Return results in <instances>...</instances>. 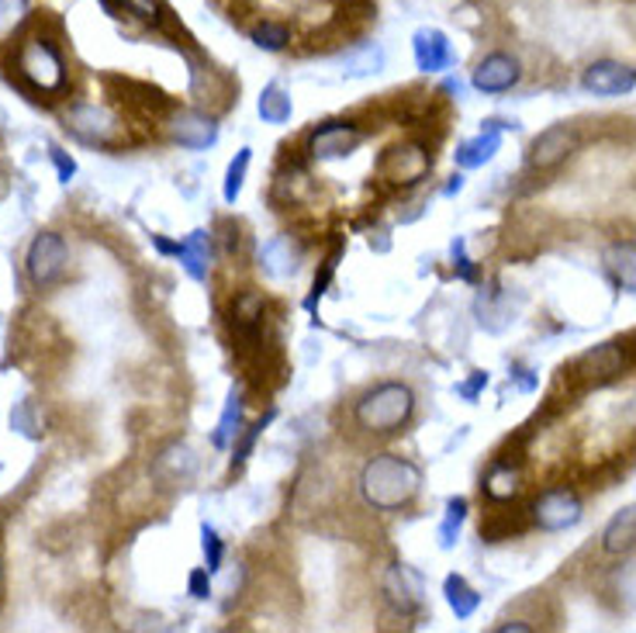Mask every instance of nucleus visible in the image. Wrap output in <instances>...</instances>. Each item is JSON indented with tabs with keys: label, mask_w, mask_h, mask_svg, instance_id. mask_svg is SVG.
I'll return each instance as SVG.
<instances>
[{
	"label": "nucleus",
	"mask_w": 636,
	"mask_h": 633,
	"mask_svg": "<svg viewBox=\"0 0 636 633\" xmlns=\"http://www.w3.org/2000/svg\"><path fill=\"white\" fill-rule=\"evenodd\" d=\"M423 488V471L408 457L378 453L360 471V495L378 513H402L408 509Z\"/></svg>",
	"instance_id": "f257e3e1"
},
{
	"label": "nucleus",
	"mask_w": 636,
	"mask_h": 633,
	"mask_svg": "<svg viewBox=\"0 0 636 633\" xmlns=\"http://www.w3.org/2000/svg\"><path fill=\"white\" fill-rule=\"evenodd\" d=\"M412 416H415V391L402 381H384L367 388L354 405V423L374 436H391L405 429Z\"/></svg>",
	"instance_id": "f03ea898"
},
{
	"label": "nucleus",
	"mask_w": 636,
	"mask_h": 633,
	"mask_svg": "<svg viewBox=\"0 0 636 633\" xmlns=\"http://www.w3.org/2000/svg\"><path fill=\"white\" fill-rule=\"evenodd\" d=\"M14 67H18V77L25 80L32 91L56 94L66 87V62L53 42L42 38V35H32V38L21 42Z\"/></svg>",
	"instance_id": "7ed1b4c3"
},
{
	"label": "nucleus",
	"mask_w": 636,
	"mask_h": 633,
	"mask_svg": "<svg viewBox=\"0 0 636 633\" xmlns=\"http://www.w3.org/2000/svg\"><path fill=\"white\" fill-rule=\"evenodd\" d=\"M66 128L86 146L115 149L128 142V125L104 104H73L66 112Z\"/></svg>",
	"instance_id": "20e7f679"
},
{
	"label": "nucleus",
	"mask_w": 636,
	"mask_h": 633,
	"mask_svg": "<svg viewBox=\"0 0 636 633\" xmlns=\"http://www.w3.org/2000/svg\"><path fill=\"white\" fill-rule=\"evenodd\" d=\"M429 170H432L429 149L419 142H402V146L384 149V157L378 160V181H384L388 187H412V184H419Z\"/></svg>",
	"instance_id": "39448f33"
},
{
	"label": "nucleus",
	"mask_w": 636,
	"mask_h": 633,
	"mask_svg": "<svg viewBox=\"0 0 636 633\" xmlns=\"http://www.w3.org/2000/svg\"><path fill=\"white\" fill-rule=\"evenodd\" d=\"M70 264V246L59 232H38L25 253V271L35 288H53Z\"/></svg>",
	"instance_id": "423d86ee"
},
{
	"label": "nucleus",
	"mask_w": 636,
	"mask_h": 633,
	"mask_svg": "<svg viewBox=\"0 0 636 633\" xmlns=\"http://www.w3.org/2000/svg\"><path fill=\"white\" fill-rule=\"evenodd\" d=\"M629 357H626V343L612 339V343H602L595 350H588L575 360L571 367V378L585 388H602L609 381H616L623 370H626Z\"/></svg>",
	"instance_id": "0eeeda50"
},
{
	"label": "nucleus",
	"mask_w": 636,
	"mask_h": 633,
	"mask_svg": "<svg viewBox=\"0 0 636 633\" xmlns=\"http://www.w3.org/2000/svg\"><path fill=\"white\" fill-rule=\"evenodd\" d=\"M530 513H533V522L540 530L560 533V530H571L581 519V498L571 488H551L533 502Z\"/></svg>",
	"instance_id": "6e6552de"
},
{
	"label": "nucleus",
	"mask_w": 636,
	"mask_h": 633,
	"mask_svg": "<svg viewBox=\"0 0 636 633\" xmlns=\"http://www.w3.org/2000/svg\"><path fill=\"white\" fill-rule=\"evenodd\" d=\"M360 142H363L360 125H354V122H325L309 136L304 149H309L312 160H343V157H349V152H357Z\"/></svg>",
	"instance_id": "1a4fd4ad"
},
{
	"label": "nucleus",
	"mask_w": 636,
	"mask_h": 633,
	"mask_svg": "<svg viewBox=\"0 0 636 633\" xmlns=\"http://www.w3.org/2000/svg\"><path fill=\"white\" fill-rule=\"evenodd\" d=\"M519 77H522V67H519L516 56L492 53L474 67L471 83H474V91H481V94H506L519 83Z\"/></svg>",
	"instance_id": "9d476101"
},
{
	"label": "nucleus",
	"mask_w": 636,
	"mask_h": 633,
	"mask_svg": "<svg viewBox=\"0 0 636 633\" xmlns=\"http://www.w3.org/2000/svg\"><path fill=\"white\" fill-rule=\"evenodd\" d=\"M581 83H585L588 94L620 97V94H629L636 87V70L626 67V62H620V59H599L585 70Z\"/></svg>",
	"instance_id": "9b49d317"
},
{
	"label": "nucleus",
	"mask_w": 636,
	"mask_h": 633,
	"mask_svg": "<svg viewBox=\"0 0 636 633\" xmlns=\"http://www.w3.org/2000/svg\"><path fill=\"white\" fill-rule=\"evenodd\" d=\"M412 56L423 73H447L456 67V53L450 46L447 32L440 28H419L412 35Z\"/></svg>",
	"instance_id": "f8f14e48"
},
{
	"label": "nucleus",
	"mask_w": 636,
	"mask_h": 633,
	"mask_svg": "<svg viewBox=\"0 0 636 633\" xmlns=\"http://www.w3.org/2000/svg\"><path fill=\"white\" fill-rule=\"evenodd\" d=\"M578 149V133L571 125H551L546 133H540L530 146V166L536 170H554L560 166L571 152Z\"/></svg>",
	"instance_id": "ddd939ff"
},
{
	"label": "nucleus",
	"mask_w": 636,
	"mask_h": 633,
	"mask_svg": "<svg viewBox=\"0 0 636 633\" xmlns=\"http://www.w3.org/2000/svg\"><path fill=\"white\" fill-rule=\"evenodd\" d=\"M170 139L184 146V149H211L218 142V125L211 115H201V112H181L173 115L170 125H166Z\"/></svg>",
	"instance_id": "4468645a"
},
{
	"label": "nucleus",
	"mask_w": 636,
	"mask_h": 633,
	"mask_svg": "<svg viewBox=\"0 0 636 633\" xmlns=\"http://www.w3.org/2000/svg\"><path fill=\"white\" fill-rule=\"evenodd\" d=\"M157 250L160 253H177L181 267L187 271L190 280H205L208 267H211V239L205 229L190 232L184 243H166V239H157Z\"/></svg>",
	"instance_id": "2eb2a0df"
},
{
	"label": "nucleus",
	"mask_w": 636,
	"mask_h": 633,
	"mask_svg": "<svg viewBox=\"0 0 636 633\" xmlns=\"http://www.w3.org/2000/svg\"><path fill=\"white\" fill-rule=\"evenodd\" d=\"M384 596L398 613H415L423 602V578L412 572L408 564H391L384 575Z\"/></svg>",
	"instance_id": "dca6fc26"
},
{
	"label": "nucleus",
	"mask_w": 636,
	"mask_h": 633,
	"mask_svg": "<svg viewBox=\"0 0 636 633\" xmlns=\"http://www.w3.org/2000/svg\"><path fill=\"white\" fill-rule=\"evenodd\" d=\"M259 267L277 280H288L301 271V246L291 235H274L259 246Z\"/></svg>",
	"instance_id": "f3484780"
},
{
	"label": "nucleus",
	"mask_w": 636,
	"mask_h": 633,
	"mask_svg": "<svg viewBox=\"0 0 636 633\" xmlns=\"http://www.w3.org/2000/svg\"><path fill=\"white\" fill-rule=\"evenodd\" d=\"M501 128H506V122H485V133L467 139V142H460L456 152H453V160L460 170H477V166H485L498 157V149H501Z\"/></svg>",
	"instance_id": "a211bd4d"
},
{
	"label": "nucleus",
	"mask_w": 636,
	"mask_h": 633,
	"mask_svg": "<svg viewBox=\"0 0 636 633\" xmlns=\"http://www.w3.org/2000/svg\"><path fill=\"white\" fill-rule=\"evenodd\" d=\"M152 474L166 485H184L197 474V453L187 444H170L160 450L157 461H152Z\"/></svg>",
	"instance_id": "6ab92c4d"
},
{
	"label": "nucleus",
	"mask_w": 636,
	"mask_h": 633,
	"mask_svg": "<svg viewBox=\"0 0 636 633\" xmlns=\"http://www.w3.org/2000/svg\"><path fill=\"white\" fill-rule=\"evenodd\" d=\"M602 551L609 557H623V554H633L636 551V506H626L620 509L605 522L602 530Z\"/></svg>",
	"instance_id": "aec40b11"
},
{
	"label": "nucleus",
	"mask_w": 636,
	"mask_h": 633,
	"mask_svg": "<svg viewBox=\"0 0 636 633\" xmlns=\"http://www.w3.org/2000/svg\"><path fill=\"white\" fill-rule=\"evenodd\" d=\"M602 260H605L612 280H616L623 291L636 295V243L633 239H620V243H612Z\"/></svg>",
	"instance_id": "412c9836"
},
{
	"label": "nucleus",
	"mask_w": 636,
	"mask_h": 633,
	"mask_svg": "<svg viewBox=\"0 0 636 633\" xmlns=\"http://www.w3.org/2000/svg\"><path fill=\"white\" fill-rule=\"evenodd\" d=\"M243 426V391H239L235 384L229 388V399H226V408H222V416H218V426L211 433V447L215 450H229L235 444V436L243 433L239 429Z\"/></svg>",
	"instance_id": "4be33fe9"
},
{
	"label": "nucleus",
	"mask_w": 636,
	"mask_h": 633,
	"mask_svg": "<svg viewBox=\"0 0 636 633\" xmlns=\"http://www.w3.org/2000/svg\"><path fill=\"white\" fill-rule=\"evenodd\" d=\"M256 112H259V118L267 122V125H284V122H291L294 101H291V94L284 91L280 83H270V87H263V94L256 101Z\"/></svg>",
	"instance_id": "5701e85b"
},
{
	"label": "nucleus",
	"mask_w": 636,
	"mask_h": 633,
	"mask_svg": "<svg viewBox=\"0 0 636 633\" xmlns=\"http://www.w3.org/2000/svg\"><path fill=\"white\" fill-rule=\"evenodd\" d=\"M519 488H522V474H519V468H512L509 461H495L492 471H488V477H485V492H488V498H492V502H509V498L519 495Z\"/></svg>",
	"instance_id": "b1692460"
},
{
	"label": "nucleus",
	"mask_w": 636,
	"mask_h": 633,
	"mask_svg": "<svg viewBox=\"0 0 636 633\" xmlns=\"http://www.w3.org/2000/svg\"><path fill=\"white\" fill-rule=\"evenodd\" d=\"M443 596H447V606L453 609L456 620H471L477 613V606H481L477 588H471L467 578H460V575H450L443 582Z\"/></svg>",
	"instance_id": "393cba45"
},
{
	"label": "nucleus",
	"mask_w": 636,
	"mask_h": 633,
	"mask_svg": "<svg viewBox=\"0 0 636 633\" xmlns=\"http://www.w3.org/2000/svg\"><path fill=\"white\" fill-rule=\"evenodd\" d=\"M112 0H101V8H107ZM118 11H125L128 18H136V21H142V25H149V28H163L166 25V8H163V0H118V4L112 8V14H118Z\"/></svg>",
	"instance_id": "a878e982"
},
{
	"label": "nucleus",
	"mask_w": 636,
	"mask_h": 633,
	"mask_svg": "<svg viewBox=\"0 0 636 633\" xmlns=\"http://www.w3.org/2000/svg\"><path fill=\"white\" fill-rule=\"evenodd\" d=\"M384 62H388L384 49L378 46V42H367V46H360L357 53L346 56L343 67H346V77H370V73H381Z\"/></svg>",
	"instance_id": "bb28decb"
},
{
	"label": "nucleus",
	"mask_w": 636,
	"mask_h": 633,
	"mask_svg": "<svg viewBox=\"0 0 636 633\" xmlns=\"http://www.w3.org/2000/svg\"><path fill=\"white\" fill-rule=\"evenodd\" d=\"M232 322L239 333H256L263 322V298L256 291H243L232 301Z\"/></svg>",
	"instance_id": "cd10ccee"
},
{
	"label": "nucleus",
	"mask_w": 636,
	"mask_h": 633,
	"mask_svg": "<svg viewBox=\"0 0 636 633\" xmlns=\"http://www.w3.org/2000/svg\"><path fill=\"white\" fill-rule=\"evenodd\" d=\"M253 46L263 49V53H284L291 42V28L280 25V21H259V25L253 28Z\"/></svg>",
	"instance_id": "c85d7f7f"
},
{
	"label": "nucleus",
	"mask_w": 636,
	"mask_h": 633,
	"mask_svg": "<svg viewBox=\"0 0 636 633\" xmlns=\"http://www.w3.org/2000/svg\"><path fill=\"white\" fill-rule=\"evenodd\" d=\"M250 163H253V149H239V152H235V160L229 163V170H226V184H222V198H226L229 205H235V202H239V194H243Z\"/></svg>",
	"instance_id": "c756f323"
},
{
	"label": "nucleus",
	"mask_w": 636,
	"mask_h": 633,
	"mask_svg": "<svg viewBox=\"0 0 636 633\" xmlns=\"http://www.w3.org/2000/svg\"><path fill=\"white\" fill-rule=\"evenodd\" d=\"M464 519H467V498H450L447 502V516L440 522V548L450 551L453 543L460 540V530H464Z\"/></svg>",
	"instance_id": "7c9ffc66"
},
{
	"label": "nucleus",
	"mask_w": 636,
	"mask_h": 633,
	"mask_svg": "<svg viewBox=\"0 0 636 633\" xmlns=\"http://www.w3.org/2000/svg\"><path fill=\"white\" fill-rule=\"evenodd\" d=\"M270 419H274V412H267V416L256 419L246 433H239V436H235V444H232V471H235V468H243V464L250 461V453H253V447H256V440H259V433L267 429Z\"/></svg>",
	"instance_id": "2f4dec72"
},
{
	"label": "nucleus",
	"mask_w": 636,
	"mask_h": 633,
	"mask_svg": "<svg viewBox=\"0 0 636 633\" xmlns=\"http://www.w3.org/2000/svg\"><path fill=\"white\" fill-rule=\"evenodd\" d=\"M201 551H205V567L211 575H218L222 572V561H226V543H222V537H218V530L215 527H201Z\"/></svg>",
	"instance_id": "473e14b6"
},
{
	"label": "nucleus",
	"mask_w": 636,
	"mask_h": 633,
	"mask_svg": "<svg viewBox=\"0 0 636 633\" xmlns=\"http://www.w3.org/2000/svg\"><path fill=\"white\" fill-rule=\"evenodd\" d=\"M28 0H0V38L11 35L28 18Z\"/></svg>",
	"instance_id": "72a5a7b5"
},
{
	"label": "nucleus",
	"mask_w": 636,
	"mask_h": 633,
	"mask_svg": "<svg viewBox=\"0 0 636 633\" xmlns=\"http://www.w3.org/2000/svg\"><path fill=\"white\" fill-rule=\"evenodd\" d=\"M453 271H456L460 280H467V284L477 280V271L471 264V256L464 253V239H456V243H453Z\"/></svg>",
	"instance_id": "f704fd0d"
},
{
	"label": "nucleus",
	"mask_w": 636,
	"mask_h": 633,
	"mask_svg": "<svg viewBox=\"0 0 636 633\" xmlns=\"http://www.w3.org/2000/svg\"><path fill=\"white\" fill-rule=\"evenodd\" d=\"M187 592H190L194 599H208V596H211V572H208V567H197V572H190V578H187Z\"/></svg>",
	"instance_id": "c9c22d12"
},
{
	"label": "nucleus",
	"mask_w": 636,
	"mask_h": 633,
	"mask_svg": "<svg viewBox=\"0 0 636 633\" xmlns=\"http://www.w3.org/2000/svg\"><path fill=\"white\" fill-rule=\"evenodd\" d=\"M49 157H53V163H56V170H59V181L62 184H70L73 177H77V163L66 157V152L59 149V146H49Z\"/></svg>",
	"instance_id": "e433bc0d"
},
{
	"label": "nucleus",
	"mask_w": 636,
	"mask_h": 633,
	"mask_svg": "<svg viewBox=\"0 0 636 633\" xmlns=\"http://www.w3.org/2000/svg\"><path fill=\"white\" fill-rule=\"evenodd\" d=\"M481 388H488V375H485V370H474V378H471L467 384H460V388H456V395H460V399H467V402H474V399L481 395Z\"/></svg>",
	"instance_id": "4c0bfd02"
},
{
	"label": "nucleus",
	"mask_w": 636,
	"mask_h": 633,
	"mask_svg": "<svg viewBox=\"0 0 636 633\" xmlns=\"http://www.w3.org/2000/svg\"><path fill=\"white\" fill-rule=\"evenodd\" d=\"M509 630H516V633H530V630H533V623L509 620V623H498V626H492V633H509Z\"/></svg>",
	"instance_id": "58836bf2"
},
{
	"label": "nucleus",
	"mask_w": 636,
	"mask_h": 633,
	"mask_svg": "<svg viewBox=\"0 0 636 633\" xmlns=\"http://www.w3.org/2000/svg\"><path fill=\"white\" fill-rule=\"evenodd\" d=\"M460 187H464V177H453V184L447 187V194H456Z\"/></svg>",
	"instance_id": "ea45409f"
},
{
	"label": "nucleus",
	"mask_w": 636,
	"mask_h": 633,
	"mask_svg": "<svg viewBox=\"0 0 636 633\" xmlns=\"http://www.w3.org/2000/svg\"><path fill=\"white\" fill-rule=\"evenodd\" d=\"M0 596H4V554H0Z\"/></svg>",
	"instance_id": "a19ab883"
}]
</instances>
